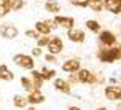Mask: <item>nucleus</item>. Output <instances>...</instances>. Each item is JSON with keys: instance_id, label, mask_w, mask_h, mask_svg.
Segmentation results:
<instances>
[{"instance_id": "obj_20", "label": "nucleus", "mask_w": 121, "mask_h": 110, "mask_svg": "<svg viewBox=\"0 0 121 110\" xmlns=\"http://www.w3.org/2000/svg\"><path fill=\"white\" fill-rule=\"evenodd\" d=\"M26 6V0H11L10 2V11H21Z\"/></svg>"}, {"instance_id": "obj_25", "label": "nucleus", "mask_w": 121, "mask_h": 110, "mask_svg": "<svg viewBox=\"0 0 121 110\" xmlns=\"http://www.w3.org/2000/svg\"><path fill=\"white\" fill-rule=\"evenodd\" d=\"M43 57H45V62H46V64H57V62H59L57 56H56V54H51V53L43 54Z\"/></svg>"}, {"instance_id": "obj_29", "label": "nucleus", "mask_w": 121, "mask_h": 110, "mask_svg": "<svg viewBox=\"0 0 121 110\" xmlns=\"http://www.w3.org/2000/svg\"><path fill=\"white\" fill-rule=\"evenodd\" d=\"M8 13H10V10H8V8H6V6L3 5L2 2H0V19H2V18H5Z\"/></svg>"}, {"instance_id": "obj_5", "label": "nucleus", "mask_w": 121, "mask_h": 110, "mask_svg": "<svg viewBox=\"0 0 121 110\" xmlns=\"http://www.w3.org/2000/svg\"><path fill=\"white\" fill-rule=\"evenodd\" d=\"M62 72H67V73H77L81 69V61H80L78 57H70V59H65V61L62 62Z\"/></svg>"}, {"instance_id": "obj_30", "label": "nucleus", "mask_w": 121, "mask_h": 110, "mask_svg": "<svg viewBox=\"0 0 121 110\" xmlns=\"http://www.w3.org/2000/svg\"><path fill=\"white\" fill-rule=\"evenodd\" d=\"M67 81H69V83H70V85H77V83H80L78 81V77H77V73H70V77H69V78H67Z\"/></svg>"}, {"instance_id": "obj_10", "label": "nucleus", "mask_w": 121, "mask_h": 110, "mask_svg": "<svg viewBox=\"0 0 121 110\" xmlns=\"http://www.w3.org/2000/svg\"><path fill=\"white\" fill-rule=\"evenodd\" d=\"M45 94L42 92V89H32L30 92H27V102L29 105H38L45 102Z\"/></svg>"}, {"instance_id": "obj_3", "label": "nucleus", "mask_w": 121, "mask_h": 110, "mask_svg": "<svg viewBox=\"0 0 121 110\" xmlns=\"http://www.w3.org/2000/svg\"><path fill=\"white\" fill-rule=\"evenodd\" d=\"M0 35H2V38H5V40H14V38H18L19 31H18L16 26L5 22V24H0Z\"/></svg>"}, {"instance_id": "obj_14", "label": "nucleus", "mask_w": 121, "mask_h": 110, "mask_svg": "<svg viewBox=\"0 0 121 110\" xmlns=\"http://www.w3.org/2000/svg\"><path fill=\"white\" fill-rule=\"evenodd\" d=\"M43 6H45V10L48 13H53V14H57L60 11V3L57 0H46Z\"/></svg>"}, {"instance_id": "obj_32", "label": "nucleus", "mask_w": 121, "mask_h": 110, "mask_svg": "<svg viewBox=\"0 0 121 110\" xmlns=\"http://www.w3.org/2000/svg\"><path fill=\"white\" fill-rule=\"evenodd\" d=\"M118 81H120V80L113 75V77H110V78H108V85H118Z\"/></svg>"}, {"instance_id": "obj_22", "label": "nucleus", "mask_w": 121, "mask_h": 110, "mask_svg": "<svg viewBox=\"0 0 121 110\" xmlns=\"http://www.w3.org/2000/svg\"><path fill=\"white\" fill-rule=\"evenodd\" d=\"M110 53H112L115 61H121V43H116L113 46H110Z\"/></svg>"}, {"instance_id": "obj_24", "label": "nucleus", "mask_w": 121, "mask_h": 110, "mask_svg": "<svg viewBox=\"0 0 121 110\" xmlns=\"http://www.w3.org/2000/svg\"><path fill=\"white\" fill-rule=\"evenodd\" d=\"M67 2L78 8H88V3H89V0H67Z\"/></svg>"}, {"instance_id": "obj_9", "label": "nucleus", "mask_w": 121, "mask_h": 110, "mask_svg": "<svg viewBox=\"0 0 121 110\" xmlns=\"http://www.w3.org/2000/svg\"><path fill=\"white\" fill-rule=\"evenodd\" d=\"M104 96H105V99H108L112 102L120 101L121 94H120V89H118V85H107L104 88Z\"/></svg>"}, {"instance_id": "obj_39", "label": "nucleus", "mask_w": 121, "mask_h": 110, "mask_svg": "<svg viewBox=\"0 0 121 110\" xmlns=\"http://www.w3.org/2000/svg\"><path fill=\"white\" fill-rule=\"evenodd\" d=\"M120 32H121V24H120Z\"/></svg>"}, {"instance_id": "obj_7", "label": "nucleus", "mask_w": 121, "mask_h": 110, "mask_svg": "<svg viewBox=\"0 0 121 110\" xmlns=\"http://www.w3.org/2000/svg\"><path fill=\"white\" fill-rule=\"evenodd\" d=\"M67 38L72 43H85L86 34H85V31H81L78 27H72V29L67 31Z\"/></svg>"}, {"instance_id": "obj_2", "label": "nucleus", "mask_w": 121, "mask_h": 110, "mask_svg": "<svg viewBox=\"0 0 121 110\" xmlns=\"http://www.w3.org/2000/svg\"><path fill=\"white\" fill-rule=\"evenodd\" d=\"M97 35H99L97 40H99V43H100V46L110 48V46H113V45L118 43V38H116V35L112 31H100Z\"/></svg>"}, {"instance_id": "obj_38", "label": "nucleus", "mask_w": 121, "mask_h": 110, "mask_svg": "<svg viewBox=\"0 0 121 110\" xmlns=\"http://www.w3.org/2000/svg\"><path fill=\"white\" fill-rule=\"evenodd\" d=\"M118 13H120V14H121V6H120V11H118Z\"/></svg>"}, {"instance_id": "obj_21", "label": "nucleus", "mask_w": 121, "mask_h": 110, "mask_svg": "<svg viewBox=\"0 0 121 110\" xmlns=\"http://www.w3.org/2000/svg\"><path fill=\"white\" fill-rule=\"evenodd\" d=\"M19 81H21L22 89H26L27 92H30L32 89H34V85H32V78H30V77H21Z\"/></svg>"}, {"instance_id": "obj_31", "label": "nucleus", "mask_w": 121, "mask_h": 110, "mask_svg": "<svg viewBox=\"0 0 121 110\" xmlns=\"http://www.w3.org/2000/svg\"><path fill=\"white\" fill-rule=\"evenodd\" d=\"M45 21H46V24L49 26V29H51V31H54V29H57V26H56V22L53 21V19H45Z\"/></svg>"}, {"instance_id": "obj_34", "label": "nucleus", "mask_w": 121, "mask_h": 110, "mask_svg": "<svg viewBox=\"0 0 121 110\" xmlns=\"http://www.w3.org/2000/svg\"><path fill=\"white\" fill-rule=\"evenodd\" d=\"M67 110H81V109H80V107H77V105H70Z\"/></svg>"}, {"instance_id": "obj_4", "label": "nucleus", "mask_w": 121, "mask_h": 110, "mask_svg": "<svg viewBox=\"0 0 121 110\" xmlns=\"http://www.w3.org/2000/svg\"><path fill=\"white\" fill-rule=\"evenodd\" d=\"M46 49H48V53H51V54L59 56L64 51V42H62V38L59 35H51V40H49Z\"/></svg>"}, {"instance_id": "obj_26", "label": "nucleus", "mask_w": 121, "mask_h": 110, "mask_svg": "<svg viewBox=\"0 0 121 110\" xmlns=\"http://www.w3.org/2000/svg\"><path fill=\"white\" fill-rule=\"evenodd\" d=\"M24 35L27 37V38H32V40H37L38 37H40V34L35 31V29H27V31L24 32Z\"/></svg>"}, {"instance_id": "obj_16", "label": "nucleus", "mask_w": 121, "mask_h": 110, "mask_svg": "<svg viewBox=\"0 0 121 110\" xmlns=\"http://www.w3.org/2000/svg\"><path fill=\"white\" fill-rule=\"evenodd\" d=\"M40 73H42V77H43L45 81H46V80H54L56 77H57L56 69H51V67H48V66H43V67L40 69Z\"/></svg>"}, {"instance_id": "obj_15", "label": "nucleus", "mask_w": 121, "mask_h": 110, "mask_svg": "<svg viewBox=\"0 0 121 110\" xmlns=\"http://www.w3.org/2000/svg\"><path fill=\"white\" fill-rule=\"evenodd\" d=\"M13 105L16 109H26L29 102H27V96H22V94H14L13 96Z\"/></svg>"}, {"instance_id": "obj_8", "label": "nucleus", "mask_w": 121, "mask_h": 110, "mask_svg": "<svg viewBox=\"0 0 121 110\" xmlns=\"http://www.w3.org/2000/svg\"><path fill=\"white\" fill-rule=\"evenodd\" d=\"M53 86H54V89H57L59 92H62V94H70L72 92V85L67 81L65 78H60V77H56L54 81H53Z\"/></svg>"}, {"instance_id": "obj_18", "label": "nucleus", "mask_w": 121, "mask_h": 110, "mask_svg": "<svg viewBox=\"0 0 121 110\" xmlns=\"http://www.w3.org/2000/svg\"><path fill=\"white\" fill-rule=\"evenodd\" d=\"M85 26H86V29H88L89 32H92V34H99V32L102 31L100 22H99V21H96V19H88Z\"/></svg>"}, {"instance_id": "obj_17", "label": "nucleus", "mask_w": 121, "mask_h": 110, "mask_svg": "<svg viewBox=\"0 0 121 110\" xmlns=\"http://www.w3.org/2000/svg\"><path fill=\"white\" fill-rule=\"evenodd\" d=\"M34 29H35L40 35H49V34H51V29H49V26L46 24V21H37Z\"/></svg>"}, {"instance_id": "obj_13", "label": "nucleus", "mask_w": 121, "mask_h": 110, "mask_svg": "<svg viewBox=\"0 0 121 110\" xmlns=\"http://www.w3.org/2000/svg\"><path fill=\"white\" fill-rule=\"evenodd\" d=\"M0 80H3V81H13L14 80V73L8 69L6 64H0Z\"/></svg>"}, {"instance_id": "obj_12", "label": "nucleus", "mask_w": 121, "mask_h": 110, "mask_svg": "<svg viewBox=\"0 0 121 110\" xmlns=\"http://www.w3.org/2000/svg\"><path fill=\"white\" fill-rule=\"evenodd\" d=\"M121 6V0H104V10L113 13V14H118Z\"/></svg>"}, {"instance_id": "obj_1", "label": "nucleus", "mask_w": 121, "mask_h": 110, "mask_svg": "<svg viewBox=\"0 0 121 110\" xmlns=\"http://www.w3.org/2000/svg\"><path fill=\"white\" fill-rule=\"evenodd\" d=\"M13 62L21 69H26V70H32L35 69V59L30 54H26V53H16L13 56Z\"/></svg>"}, {"instance_id": "obj_23", "label": "nucleus", "mask_w": 121, "mask_h": 110, "mask_svg": "<svg viewBox=\"0 0 121 110\" xmlns=\"http://www.w3.org/2000/svg\"><path fill=\"white\" fill-rule=\"evenodd\" d=\"M49 40H51V35H40L38 38H37V46H40V48H46L48 46Z\"/></svg>"}, {"instance_id": "obj_6", "label": "nucleus", "mask_w": 121, "mask_h": 110, "mask_svg": "<svg viewBox=\"0 0 121 110\" xmlns=\"http://www.w3.org/2000/svg\"><path fill=\"white\" fill-rule=\"evenodd\" d=\"M53 21L56 22V26H57V27H60V29H65V31H69V29L75 27V19H73L72 16H62V14H54Z\"/></svg>"}, {"instance_id": "obj_27", "label": "nucleus", "mask_w": 121, "mask_h": 110, "mask_svg": "<svg viewBox=\"0 0 121 110\" xmlns=\"http://www.w3.org/2000/svg\"><path fill=\"white\" fill-rule=\"evenodd\" d=\"M30 56H32L34 59H35V57H42V56H43V48H40V46H34Z\"/></svg>"}, {"instance_id": "obj_37", "label": "nucleus", "mask_w": 121, "mask_h": 110, "mask_svg": "<svg viewBox=\"0 0 121 110\" xmlns=\"http://www.w3.org/2000/svg\"><path fill=\"white\" fill-rule=\"evenodd\" d=\"M118 89H120V94H121V85H118Z\"/></svg>"}, {"instance_id": "obj_35", "label": "nucleus", "mask_w": 121, "mask_h": 110, "mask_svg": "<svg viewBox=\"0 0 121 110\" xmlns=\"http://www.w3.org/2000/svg\"><path fill=\"white\" fill-rule=\"evenodd\" d=\"M116 110H121V99L116 101Z\"/></svg>"}, {"instance_id": "obj_11", "label": "nucleus", "mask_w": 121, "mask_h": 110, "mask_svg": "<svg viewBox=\"0 0 121 110\" xmlns=\"http://www.w3.org/2000/svg\"><path fill=\"white\" fill-rule=\"evenodd\" d=\"M97 59L102 64H113L115 62L113 56L110 53V48H107V46H100V48L97 49Z\"/></svg>"}, {"instance_id": "obj_33", "label": "nucleus", "mask_w": 121, "mask_h": 110, "mask_svg": "<svg viewBox=\"0 0 121 110\" xmlns=\"http://www.w3.org/2000/svg\"><path fill=\"white\" fill-rule=\"evenodd\" d=\"M26 109H27V110H40V109H37L35 105H27Z\"/></svg>"}, {"instance_id": "obj_28", "label": "nucleus", "mask_w": 121, "mask_h": 110, "mask_svg": "<svg viewBox=\"0 0 121 110\" xmlns=\"http://www.w3.org/2000/svg\"><path fill=\"white\" fill-rule=\"evenodd\" d=\"M32 78V77H30ZM43 83H45V80L43 78H32V85H34V89H42Z\"/></svg>"}, {"instance_id": "obj_36", "label": "nucleus", "mask_w": 121, "mask_h": 110, "mask_svg": "<svg viewBox=\"0 0 121 110\" xmlns=\"http://www.w3.org/2000/svg\"><path fill=\"white\" fill-rule=\"evenodd\" d=\"M96 110H108V109H105V107H97Z\"/></svg>"}, {"instance_id": "obj_19", "label": "nucleus", "mask_w": 121, "mask_h": 110, "mask_svg": "<svg viewBox=\"0 0 121 110\" xmlns=\"http://www.w3.org/2000/svg\"><path fill=\"white\" fill-rule=\"evenodd\" d=\"M88 6H89L94 13H100L104 10V0H89Z\"/></svg>"}]
</instances>
